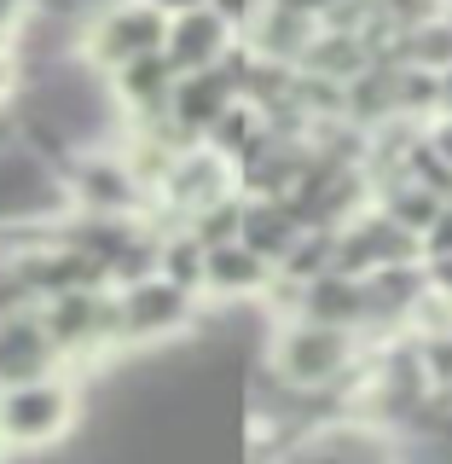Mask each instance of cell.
Instances as JSON below:
<instances>
[{
	"mask_svg": "<svg viewBox=\"0 0 452 464\" xmlns=\"http://www.w3.org/2000/svg\"><path fill=\"white\" fill-rule=\"evenodd\" d=\"M221 47H226V18H215V12H180V18L168 24L163 53L180 76H203V70H215Z\"/></svg>",
	"mask_w": 452,
	"mask_h": 464,
	"instance_id": "cell-8",
	"label": "cell"
},
{
	"mask_svg": "<svg viewBox=\"0 0 452 464\" xmlns=\"http://www.w3.org/2000/svg\"><path fill=\"white\" fill-rule=\"evenodd\" d=\"M6 82H12V70H6V58H0V93H6Z\"/></svg>",
	"mask_w": 452,
	"mask_h": 464,
	"instance_id": "cell-28",
	"label": "cell"
},
{
	"mask_svg": "<svg viewBox=\"0 0 452 464\" xmlns=\"http://www.w3.org/2000/svg\"><path fill=\"white\" fill-rule=\"evenodd\" d=\"M406 256H418V232L395 227L389 215H371V221H354L337 238V273H348L354 279L360 267H400Z\"/></svg>",
	"mask_w": 452,
	"mask_h": 464,
	"instance_id": "cell-6",
	"label": "cell"
},
{
	"mask_svg": "<svg viewBox=\"0 0 452 464\" xmlns=\"http://www.w3.org/2000/svg\"><path fill=\"white\" fill-rule=\"evenodd\" d=\"M302 319H313V325H354V319H366V285L348 279V273H319V279L302 285Z\"/></svg>",
	"mask_w": 452,
	"mask_h": 464,
	"instance_id": "cell-9",
	"label": "cell"
},
{
	"mask_svg": "<svg viewBox=\"0 0 452 464\" xmlns=\"http://www.w3.org/2000/svg\"><path fill=\"white\" fill-rule=\"evenodd\" d=\"M429 360H435V372H441V377H452V331H441V337H435Z\"/></svg>",
	"mask_w": 452,
	"mask_h": 464,
	"instance_id": "cell-21",
	"label": "cell"
},
{
	"mask_svg": "<svg viewBox=\"0 0 452 464\" xmlns=\"http://www.w3.org/2000/svg\"><path fill=\"white\" fill-rule=\"evenodd\" d=\"M226 105H232V93H226V82L215 76V70L186 76L180 87H174V99H168V111L180 116V128H215L226 116Z\"/></svg>",
	"mask_w": 452,
	"mask_h": 464,
	"instance_id": "cell-12",
	"label": "cell"
},
{
	"mask_svg": "<svg viewBox=\"0 0 452 464\" xmlns=\"http://www.w3.org/2000/svg\"><path fill=\"white\" fill-rule=\"evenodd\" d=\"M203 244L197 238H186V244H168V250H157V261H163V273L157 279H168V285H180V290H192L203 285Z\"/></svg>",
	"mask_w": 452,
	"mask_h": 464,
	"instance_id": "cell-16",
	"label": "cell"
},
{
	"mask_svg": "<svg viewBox=\"0 0 452 464\" xmlns=\"http://www.w3.org/2000/svg\"><path fill=\"white\" fill-rule=\"evenodd\" d=\"M163 47H168V18L157 6H116L93 29V58H105L116 70L139 64V58H151Z\"/></svg>",
	"mask_w": 452,
	"mask_h": 464,
	"instance_id": "cell-3",
	"label": "cell"
},
{
	"mask_svg": "<svg viewBox=\"0 0 452 464\" xmlns=\"http://www.w3.org/2000/svg\"><path fill=\"white\" fill-rule=\"evenodd\" d=\"M348 354H354V337H348L342 325H313V319H296V325L279 331V343H273V366L290 389H319L331 383Z\"/></svg>",
	"mask_w": 452,
	"mask_h": 464,
	"instance_id": "cell-1",
	"label": "cell"
},
{
	"mask_svg": "<svg viewBox=\"0 0 452 464\" xmlns=\"http://www.w3.org/2000/svg\"><path fill=\"white\" fill-rule=\"evenodd\" d=\"M302 232H308V227L296 221V209H290V203H273V209L261 203V209H244L238 244H244V250H255L261 261H279V267H284L290 250L302 244Z\"/></svg>",
	"mask_w": 452,
	"mask_h": 464,
	"instance_id": "cell-10",
	"label": "cell"
},
{
	"mask_svg": "<svg viewBox=\"0 0 452 464\" xmlns=\"http://www.w3.org/2000/svg\"><path fill=\"white\" fill-rule=\"evenodd\" d=\"M47 337H53L58 348H93V343H105V337H122L116 302L93 296V290L53 296V308H47Z\"/></svg>",
	"mask_w": 452,
	"mask_h": 464,
	"instance_id": "cell-7",
	"label": "cell"
},
{
	"mask_svg": "<svg viewBox=\"0 0 452 464\" xmlns=\"http://www.w3.org/2000/svg\"><path fill=\"white\" fill-rule=\"evenodd\" d=\"M53 354L58 343L47 337V319L29 314V308H12L0 319V383L6 389H24V383H41L53 372Z\"/></svg>",
	"mask_w": 452,
	"mask_h": 464,
	"instance_id": "cell-4",
	"label": "cell"
},
{
	"mask_svg": "<svg viewBox=\"0 0 452 464\" xmlns=\"http://www.w3.org/2000/svg\"><path fill=\"white\" fill-rule=\"evenodd\" d=\"M429 151H435V157H441V163L452 169V116H447V122H441V128L429 134Z\"/></svg>",
	"mask_w": 452,
	"mask_h": 464,
	"instance_id": "cell-20",
	"label": "cell"
},
{
	"mask_svg": "<svg viewBox=\"0 0 452 464\" xmlns=\"http://www.w3.org/2000/svg\"><path fill=\"white\" fill-rule=\"evenodd\" d=\"M122 93H128V105H139V111H168V99H174L168 53H151V58H139V64H128L122 70Z\"/></svg>",
	"mask_w": 452,
	"mask_h": 464,
	"instance_id": "cell-14",
	"label": "cell"
},
{
	"mask_svg": "<svg viewBox=\"0 0 452 464\" xmlns=\"http://www.w3.org/2000/svg\"><path fill=\"white\" fill-rule=\"evenodd\" d=\"M238 232H244V209H238V203H209L203 221H197V244H203V250H221V244H238Z\"/></svg>",
	"mask_w": 452,
	"mask_h": 464,
	"instance_id": "cell-17",
	"label": "cell"
},
{
	"mask_svg": "<svg viewBox=\"0 0 452 464\" xmlns=\"http://www.w3.org/2000/svg\"><path fill=\"white\" fill-rule=\"evenodd\" d=\"M186 314H192V296H186L180 285H168V279H139V285H128L122 302H116L122 337H134V343H151V337L180 331Z\"/></svg>",
	"mask_w": 452,
	"mask_h": 464,
	"instance_id": "cell-5",
	"label": "cell"
},
{
	"mask_svg": "<svg viewBox=\"0 0 452 464\" xmlns=\"http://www.w3.org/2000/svg\"><path fill=\"white\" fill-rule=\"evenodd\" d=\"M435 82H441V105H447V116H452V64H447V70H441Z\"/></svg>",
	"mask_w": 452,
	"mask_h": 464,
	"instance_id": "cell-25",
	"label": "cell"
},
{
	"mask_svg": "<svg viewBox=\"0 0 452 464\" xmlns=\"http://www.w3.org/2000/svg\"><path fill=\"white\" fill-rule=\"evenodd\" d=\"M82 203L87 209H105V215H116V209H128L134 203V169H122V163H87L82 169Z\"/></svg>",
	"mask_w": 452,
	"mask_h": 464,
	"instance_id": "cell-15",
	"label": "cell"
},
{
	"mask_svg": "<svg viewBox=\"0 0 452 464\" xmlns=\"http://www.w3.org/2000/svg\"><path fill=\"white\" fill-rule=\"evenodd\" d=\"M18 6H24V0H0V29H6L12 18H18Z\"/></svg>",
	"mask_w": 452,
	"mask_h": 464,
	"instance_id": "cell-26",
	"label": "cell"
},
{
	"mask_svg": "<svg viewBox=\"0 0 452 464\" xmlns=\"http://www.w3.org/2000/svg\"><path fill=\"white\" fill-rule=\"evenodd\" d=\"M64 424H70V389L58 377H41V383H24V389L0 395V435L18 447L53 441V435H64Z\"/></svg>",
	"mask_w": 452,
	"mask_h": 464,
	"instance_id": "cell-2",
	"label": "cell"
},
{
	"mask_svg": "<svg viewBox=\"0 0 452 464\" xmlns=\"http://www.w3.org/2000/svg\"><path fill=\"white\" fill-rule=\"evenodd\" d=\"M215 6H221V12H226V18H238V12H244V6H250V0H215Z\"/></svg>",
	"mask_w": 452,
	"mask_h": 464,
	"instance_id": "cell-27",
	"label": "cell"
},
{
	"mask_svg": "<svg viewBox=\"0 0 452 464\" xmlns=\"http://www.w3.org/2000/svg\"><path fill=\"white\" fill-rule=\"evenodd\" d=\"M435 290H441V296L452 302V256H447V261H435Z\"/></svg>",
	"mask_w": 452,
	"mask_h": 464,
	"instance_id": "cell-23",
	"label": "cell"
},
{
	"mask_svg": "<svg viewBox=\"0 0 452 464\" xmlns=\"http://www.w3.org/2000/svg\"><path fill=\"white\" fill-rule=\"evenodd\" d=\"M389 12H395V18H429V6L435 0H383Z\"/></svg>",
	"mask_w": 452,
	"mask_h": 464,
	"instance_id": "cell-22",
	"label": "cell"
},
{
	"mask_svg": "<svg viewBox=\"0 0 452 464\" xmlns=\"http://www.w3.org/2000/svg\"><path fill=\"white\" fill-rule=\"evenodd\" d=\"M412 64H452V29H424V35L412 41Z\"/></svg>",
	"mask_w": 452,
	"mask_h": 464,
	"instance_id": "cell-18",
	"label": "cell"
},
{
	"mask_svg": "<svg viewBox=\"0 0 452 464\" xmlns=\"http://www.w3.org/2000/svg\"><path fill=\"white\" fill-rule=\"evenodd\" d=\"M203 285L215 296H255L267 285V261L255 250H244V244H221V250L203 256Z\"/></svg>",
	"mask_w": 452,
	"mask_h": 464,
	"instance_id": "cell-11",
	"label": "cell"
},
{
	"mask_svg": "<svg viewBox=\"0 0 452 464\" xmlns=\"http://www.w3.org/2000/svg\"><path fill=\"white\" fill-rule=\"evenodd\" d=\"M424 244H429V256H435V261H447V256H452V198L441 203V215H435V227H429V238H424Z\"/></svg>",
	"mask_w": 452,
	"mask_h": 464,
	"instance_id": "cell-19",
	"label": "cell"
},
{
	"mask_svg": "<svg viewBox=\"0 0 452 464\" xmlns=\"http://www.w3.org/2000/svg\"><path fill=\"white\" fill-rule=\"evenodd\" d=\"M221 157L215 151H192L180 157V163L168 169V198L186 203V209H209V203H221Z\"/></svg>",
	"mask_w": 452,
	"mask_h": 464,
	"instance_id": "cell-13",
	"label": "cell"
},
{
	"mask_svg": "<svg viewBox=\"0 0 452 464\" xmlns=\"http://www.w3.org/2000/svg\"><path fill=\"white\" fill-rule=\"evenodd\" d=\"M157 12H203V0H151Z\"/></svg>",
	"mask_w": 452,
	"mask_h": 464,
	"instance_id": "cell-24",
	"label": "cell"
}]
</instances>
